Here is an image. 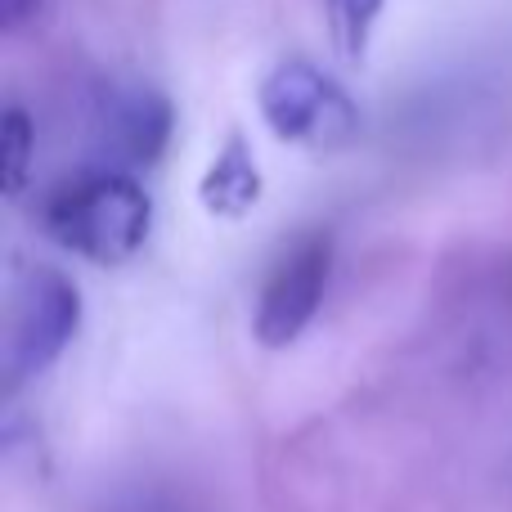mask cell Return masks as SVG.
<instances>
[{
	"label": "cell",
	"mask_w": 512,
	"mask_h": 512,
	"mask_svg": "<svg viewBox=\"0 0 512 512\" xmlns=\"http://www.w3.org/2000/svg\"><path fill=\"white\" fill-rule=\"evenodd\" d=\"M41 230L63 252L90 265H126L144 252L153 230V198L126 171L90 167L59 180L41 198Z\"/></svg>",
	"instance_id": "obj_1"
},
{
	"label": "cell",
	"mask_w": 512,
	"mask_h": 512,
	"mask_svg": "<svg viewBox=\"0 0 512 512\" xmlns=\"http://www.w3.org/2000/svg\"><path fill=\"white\" fill-rule=\"evenodd\" d=\"M256 108L274 140L301 149H346L360 135V108L310 59H279L256 86Z\"/></svg>",
	"instance_id": "obj_2"
},
{
	"label": "cell",
	"mask_w": 512,
	"mask_h": 512,
	"mask_svg": "<svg viewBox=\"0 0 512 512\" xmlns=\"http://www.w3.org/2000/svg\"><path fill=\"white\" fill-rule=\"evenodd\" d=\"M86 301L81 288L63 270L36 265L23 274L9 306V342H5V387L18 391L23 382L41 378L59 355L77 342Z\"/></svg>",
	"instance_id": "obj_3"
},
{
	"label": "cell",
	"mask_w": 512,
	"mask_h": 512,
	"mask_svg": "<svg viewBox=\"0 0 512 512\" xmlns=\"http://www.w3.org/2000/svg\"><path fill=\"white\" fill-rule=\"evenodd\" d=\"M328 274H333V239L319 230L301 234L270 265L252 306V337L265 351H283L315 324L328 292Z\"/></svg>",
	"instance_id": "obj_4"
},
{
	"label": "cell",
	"mask_w": 512,
	"mask_h": 512,
	"mask_svg": "<svg viewBox=\"0 0 512 512\" xmlns=\"http://www.w3.org/2000/svg\"><path fill=\"white\" fill-rule=\"evenodd\" d=\"M171 131H176V108L158 86H144V81H113L90 113L99 167L126 171V176L162 162Z\"/></svg>",
	"instance_id": "obj_5"
},
{
	"label": "cell",
	"mask_w": 512,
	"mask_h": 512,
	"mask_svg": "<svg viewBox=\"0 0 512 512\" xmlns=\"http://www.w3.org/2000/svg\"><path fill=\"white\" fill-rule=\"evenodd\" d=\"M198 203L225 221H239L261 203V167L239 131L225 135V144L212 153L203 180H198Z\"/></svg>",
	"instance_id": "obj_6"
},
{
	"label": "cell",
	"mask_w": 512,
	"mask_h": 512,
	"mask_svg": "<svg viewBox=\"0 0 512 512\" xmlns=\"http://www.w3.org/2000/svg\"><path fill=\"white\" fill-rule=\"evenodd\" d=\"M382 9L387 0H324V18H328V41L333 54L351 68H360L373 50V36H378Z\"/></svg>",
	"instance_id": "obj_7"
},
{
	"label": "cell",
	"mask_w": 512,
	"mask_h": 512,
	"mask_svg": "<svg viewBox=\"0 0 512 512\" xmlns=\"http://www.w3.org/2000/svg\"><path fill=\"white\" fill-rule=\"evenodd\" d=\"M0 144H5V194L18 198L23 185H27V176H32V153H36V126L18 104L5 108Z\"/></svg>",
	"instance_id": "obj_8"
},
{
	"label": "cell",
	"mask_w": 512,
	"mask_h": 512,
	"mask_svg": "<svg viewBox=\"0 0 512 512\" xmlns=\"http://www.w3.org/2000/svg\"><path fill=\"white\" fill-rule=\"evenodd\" d=\"M36 18H41V0H0V23H5L9 32H23Z\"/></svg>",
	"instance_id": "obj_9"
}]
</instances>
